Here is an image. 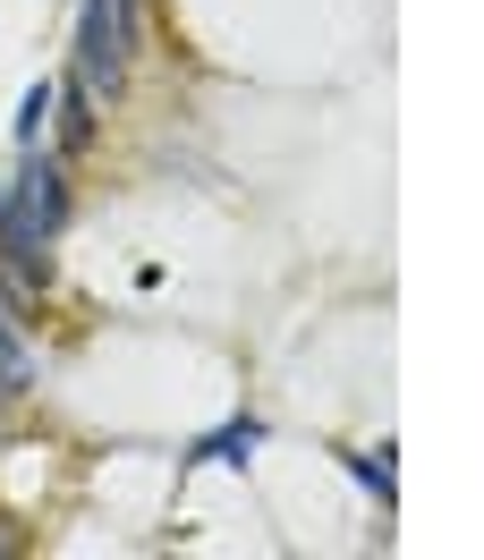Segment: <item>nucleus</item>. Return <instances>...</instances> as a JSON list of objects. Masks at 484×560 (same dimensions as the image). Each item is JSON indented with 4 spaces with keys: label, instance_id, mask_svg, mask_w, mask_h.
<instances>
[{
    "label": "nucleus",
    "instance_id": "obj_1",
    "mask_svg": "<svg viewBox=\"0 0 484 560\" xmlns=\"http://www.w3.org/2000/svg\"><path fill=\"white\" fill-rule=\"evenodd\" d=\"M137 9H145V0H85V9H77V77H85V94H94V103L128 85Z\"/></svg>",
    "mask_w": 484,
    "mask_h": 560
},
{
    "label": "nucleus",
    "instance_id": "obj_2",
    "mask_svg": "<svg viewBox=\"0 0 484 560\" xmlns=\"http://www.w3.org/2000/svg\"><path fill=\"white\" fill-rule=\"evenodd\" d=\"M9 196H18V205L35 212V230L51 246H60V230H69V171H60V153H51V144H26V162H18V178H9Z\"/></svg>",
    "mask_w": 484,
    "mask_h": 560
},
{
    "label": "nucleus",
    "instance_id": "obj_3",
    "mask_svg": "<svg viewBox=\"0 0 484 560\" xmlns=\"http://www.w3.org/2000/svg\"><path fill=\"white\" fill-rule=\"evenodd\" d=\"M94 137H103V119H94V94H85V77H51V128H43V144L60 153V162H77V153H94Z\"/></svg>",
    "mask_w": 484,
    "mask_h": 560
},
{
    "label": "nucleus",
    "instance_id": "obj_4",
    "mask_svg": "<svg viewBox=\"0 0 484 560\" xmlns=\"http://www.w3.org/2000/svg\"><path fill=\"white\" fill-rule=\"evenodd\" d=\"M35 374H43V357H35V340H26V323L0 306V408H18V399L35 390Z\"/></svg>",
    "mask_w": 484,
    "mask_h": 560
},
{
    "label": "nucleus",
    "instance_id": "obj_5",
    "mask_svg": "<svg viewBox=\"0 0 484 560\" xmlns=\"http://www.w3.org/2000/svg\"><path fill=\"white\" fill-rule=\"evenodd\" d=\"M264 442V424L255 417H230L221 433H205V442H187V458L178 467H246V451Z\"/></svg>",
    "mask_w": 484,
    "mask_h": 560
},
{
    "label": "nucleus",
    "instance_id": "obj_6",
    "mask_svg": "<svg viewBox=\"0 0 484 560\" xmlns=\"http://www.w3.org/2000/svg\"><path fill=\"white\" fill-rule=\"evenodd\" d=\"M43 128H51V77H35V85L18 94V119H9L18 153H26V144H43Z\"/></svg>",
    "mask_w": 484,
    "mask_h": 560
},
{
    "label": "nucleus",
    "instance_id": "obj_7",
    "mask_svg": "<svg viewBox=\"0 0 484 560\" xmlns=\"http://www.w3.org/2000/svg\"><path fill=\"white\" fill-rule=\"evenodd\" d=\"M348 476H357V485L374 492L382 510L400 501V485H391V442H374V451H348Z\"/></svg>",
    "mask_w": 484,
    "mask_h": 560
},
{
    "label": "nucleus",
    "instance_id": "obj_8",
    "mask_svg": "<svg viewBox=\"0 0 484 560\" xmlns=\"http://www.w3.org/2000/svg\"><path fill=\"white\" fill-rule=\"evenodd\" d=\"M0 187H9V178H0Z\"/></svg>",
    "mask_w": 484,
    "mask_h": 560
}]
</instances>
